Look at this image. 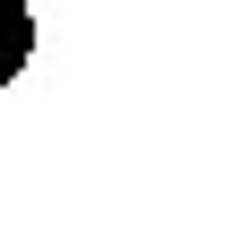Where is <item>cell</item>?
<instances>
[{"instance_id": "6da1fadb", "label": "cell", "mask_w": 251, "mask_h": 251, "mask_svg": "<svg viewBox=\"0 0 251 251\" xmlns=\"http://www.w3.org/2000/svg\"><path fill=\"white\" fill-rule=\"evenodd\" d=\"M26 52H35V18H26V0H0V87L18 78Z\"/></svg>"}]
</instances>
